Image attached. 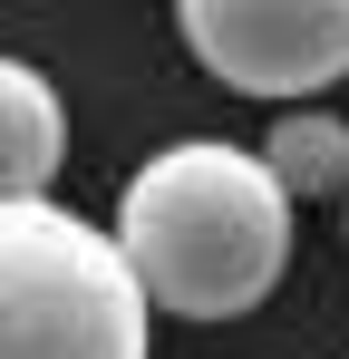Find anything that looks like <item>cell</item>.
<instances>
[{"mask_svg":"<svg viewBox=\"0 0 349 359\" xmlns=\"http://www.w3.org/2000/svg\"><path fill=\"white\" fill-rule=\"evenodd\" d=\"M58 165H68L58 88L29 59H0V204H39Z\"/></svg>","mask_w":349,"mask_h":359,"instance_id":"obj_4","label":"cell"},{"mask_svg":"<svg viewBox=\"0 0 349 359\" xmlns=\"http://www.w3.org/2000/svg\"><path fill=\"white\" fill-rule=\"evenodd\" d=\"M282 204H310V194H349V126L330 107H282L262 156H252Z\"/></svg>","mask_w":349,"mask_h":359,"instance_id":"obj_5","label":"cell"},{"mask_svg":"<svg viewBox=\"0 0 349 359\" xmlns=\"http://www.w3.org/2000/svg\"><path fill=\"white\" fill-rule=\"evenodd\" d=\"M0 359H146V301L68 204H0Z\"/></svg>","mask_w":349,"mask_h":359,"instance_id":"obj_2","label":"cell"},{"mask_svg":"<svg viewBox=\"0 0 349 359\" xmlns=\"http://www.w3.org/2000/svg\"><path fill=\"white\" fill-rule=\"evenodd\" d=\"M184 49L242 97L310 107L349 78V0H184Z\"/></svg>","mask_w":349,"mask_h":359,"instance_id":"obj_3","label":"cell"},{"mask_svg":"<svg viewBox=\"0 0 349 359\" xmlns=\"http://www.w3.org/2000/svg\"><path fill=\"white\" fill-rule=\"evenodd\" d=\"M116 262L146 311L174 320H242L291 272V204L252 165V146L184 136L146 156L116 194Z\"/></svg>","mask_w":349,"mask_h":359,"instance_id":"obj_1","label":"cell"}]
</instances>
